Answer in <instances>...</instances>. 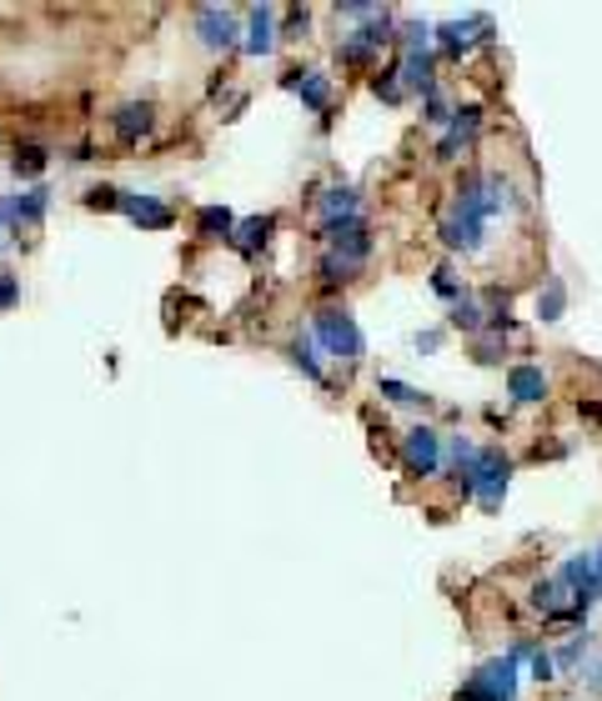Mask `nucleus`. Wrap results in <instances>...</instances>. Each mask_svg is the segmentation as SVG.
Wrapping results in <instances>:
<instances>
[{
	"label": "nucleus",
	"mask_w": 602,
	"mask_h": 701,
	"mask_svg": "<svg viewBox=\"0 0 602 701\" xmlns=\"http://www.w3.org/2000/svg\"><path fill=\"white\" fill-rule=\"evenodd\" d=\"M477 130H482V106H457L452 110L447 136H442V146H437V161H457L472 140H477Z\"/></svg>",
	"instance_id": "nucleus-9"
},
{
	"label": "nucleus",
	"mask_w": 602,
	"mask_h": 701,
	"mask_svg": "<svg viewBox=\"0 0 602 701\" xmlns=\"http://www.w3.org/2000/svg\"><path fill=\"white\" fill-rule=\"evenodd\" d=\"M513 697H517V657L513 651L482 661L457 691V701H513Z\"/></svg>",
	"instance_id": "nucleus-3"
},
{
	"label": "nucleus",
	"mask_w": 602,
	"mask_h": 701,
	"mask_svg": "<svg viewBox=\"0 0 602 701\" xmlns=\"http://www.w3.org/2000/svg\"><path fill=\"white\" fill-rule=\"evenodd\" d=\"M372 91L387 100V106H397V100L406 96V91H402V81H397V71H382V76H372Z\"/></svg>",
	"instance_id": "nucleus-25"
},
{
	"label": "nucleus",
	"mask_w": 602,
	"mask_h": 701,
	"mask_svg": "<svg viewBox=\"0 0 602 701\" xmlns=\"http://www.w3.org/2000/svg\"><path fill=\"white\" fill-rule=\"evenodd\" d=\"M292 367H296V371H307V376L317 381V386L327 381V371H321V361H317V351H311L307 336H296V341H292Z\"/></svg>",
	"instance_id": "nucleus-22"
},
{
	"label": "nucleus",
	"mask_w": 602,
	"mask_h": 701,
	"mask_svg": "<svg viewBox=\"0 0 602 701\" xmlns=\"http://www.w3.org/2000/svg\"><path fill=\"white\" fill-rule=\"evenodd\" d=\"M507 476H513V461L503 452H477V466H472V501L482 511H497L507 497Z\"/></svg>",
	"instance_id": "nucleus-4"
},
{
	"label": "nucleus",
	"mask_w": 602,
	"mask_h": 701,
	"mask_svg": "<svg viewBox=\"0 0 602 701\" xmlns=\"http://www.w3.org/2000/svg\"><path fill=\"white\" fill-rule=\"evenodd\" d=\"M151 126H156V106H151V100H126V106L110 116V130H116L120 146H136L141 136H151Z\"/></svg>",
	"instance_id": "nucleus-11"
},
{
	"label": "nucleus",
	"mask_w": 602,
	"mask_h": 701,
	"mask_svg": "<svg viewBox=\"0 0 602 701\" xmlns=\"http://www.w3.org/2000/svg\"><path fill=\"white\" fill-rule=\"evenodd\" d=\"M503 191H507L503 176H467L457 201H452V216L442 221V246L462 251V256L482 251V231L503 211Z\"/></svg>",
	"instance_id": "nucleus-1"
},
{
	"label": "nucleus",
	"mask_w": 602,
	"mask_h": 701,
	"mask_svg": "<svg viewBox=\"0 0 602 701\" xmlns=\"http://www.w3.org/2000/svg\"><path fill=\"white\" fill-rule=\"evenodd\" d=\"M592 691H598V697H602V671H598V677H592Z\"/></svg>",
	"instance_id": "nucleus-36"
},
{
	"label": "nucleus",
	"mask_w": 602,
	"mask_h": 701,
	"mask_svg": "<svg viewBox=\"0 0 602 701\" xmlns=\"http://www.w3.org/2000/svg\"><path fill=\"white\" fill-rule=\"evenodd\" d=\"M452 326H457V331H472V336H477L482 326H487V316L477 311V301H467V296H462V301L452 306Z\"/></svg>",
	"instance_id": "nucleus-24"
},
{
	"label": "nucleus",
	"mask_w": 602,
	"mask_h": 701,
	"mask_svg": "<svg viewBox=\"0 0 602 701\" xmlns=\"http://www.w3.org/2000/svg\"><path fill=\"white\" fill-rule=\"evenodd\" d=\"M582 651H588V637H572L568 647L558 651V667H562V671H572V667H578V661H582Z\"/></svg>",
	"instance_id": "nucleus-30"
},
{
	"label": "nucleus",
	"mask_w": 602,
	"mask_h": 701,
	"mask_svg": "<svg viewBox=\"0 0 602 701\" xmlns=\"http://www.w3.org/2000/svg\"><path fill=\"white\" fill-rule=\"evenodd\" d=\"M562 311H568V286L552 276L548 286H542V296H537V316H542V321H562Z\"/></svg>",
	"instance_id": "nucleus-21"
},
{
	"label": "nucleus",
	"mask_w": 602,
	"mask_h": 701,
	"mask_svg": "<svg viewBox=\"0 0 602 701\" xmlns=\"http://www.w3.org/2000/svg\"><path fill=\"white\" fill-rule=\"evenodd\" d=\"M427 126H452V110H447V100L432 91L427 96Z\"/></svg>",
	"instance_id": "nucleus-31"
},
{
	"label": "nucleus",
	"mask_w": 602,
	"mask_h": 701,
	"mask_svg": "<svg viewBox=\"0 0 602 701\" xmlns=\"http://www.w3.org/2000/svg\"><path fill=\"white\" fill-rule=\"evenodd\" d=\"M432 291H437V296H447L452 306L462 301V286H457V280H452V270H447V266H442V270H432Z\"/></svg>",
	"instance_id": "nucleus-27"
},
{
	"label": "nucleus",
	"mask_w": 602,
	"mask_h": 701,
	"mask_svg": "<svg viewBox=\"0 0 602 701\" xmlns=\"http://www.w3.org/2000/svg\"><path fill=\"white\" fill-rule=\"evenodd\" d=\"M272 231H276V216H252V221H241V226L231 231V246H236L241 256H256Z\"/></svg>",
	"instance_id": "nucleus-18"
},
{
	"label": "nucleus",
	"mask_w": 602,
	"mask_h": 701,
	"mask_svg": "<svg viewBox=\"0 0 602 701\" xmlns=\"http://www.w3.org/2000/svg\"><path fill=\"white\" fill-rule=\"evenodd\" d=\"M397 81H402V91H416V96L427 100L432 91H437V81H432V55L427 51H406Z\"/></svg>",
	"instance_id": "nucleus-16"
},
{
	"label": "nucleus",
	"mask_w": 602,
	"mask_h": 701,
	"mask_svg": "<svg viewBox=\"0 0 602 701\" xmlns=\"http://www.w3.org/2000/svg\"><path fill=\"white\" fill-rule=\"evenodd\" d=\"M15 301H21V280H15V276H0V311H11Z\"/></svg>",
	"instance_id": "nucleus-32"
},
{
	"label": "nucleus",
	"mask_w": 602,
	"mask_h": 701,
	"mask_svg": "<svg viewBox=\"0 0 602 701\" xmlns=\"http://www.w3.org/2000/svg\"><path fill=\"white\" fill-rule=\"evenodd\" d=\"M582 416H592V421H602V401H592V406H582Z\"/></svg>",
	"instance_id": "nucleus-35"
},
{
	"label": "nucleus",
	"mask_w": 602,
	"mask_h": 701,
	"mask_svg": "<svg viewBox=\"0 0 602 701\" xmlns=\"http://www.w3.org/2000/svg\"><path fill=\"white\" fill-rule=\"evenodd\" d=\"M282 86L296 91V96L307 100L317 116H327V110H331V76H321V71H286Z\"/></svg>",
	"instance_id": "nucleus-12"
},
{
	"label": "nucleus",
	"mask_w": 602,
	"mask_h": 701,
	"mask_svg": "<svg viewBox=\"0 0 602 701\" xmlns=\"http://www.w3.org/2000/svg\"><path fill=\"white\" fill-rule=\"evenodd\" d=\"M0 211H6V221H15V226H41V216L51 211V191H45V185H25V191L11 195Z\"/></svg>",
	"instance_id": "nucleus-13"
},
{
	"label": "nucleus",
	"mask_w": 602,
	"mask_h": 701,
	"mask_svg": "<svg viewBox=\"0 0 602 701\" xmlns=\"http://www.w3.org/2000/svg\"><path fill=\"white\" fill-rule=\"evenodd\" d=\"M377 391H382V396L392 401V406H416V401H427V396H422V391H416V386H406V381H392V376H382V381H377Z\"/></svg>",
	"instance_id": "nucleus-23"
},
{
	"label": "nucleus",
	"mask_w": 602,
	"mask_h": 701,
	"mask_svg": "<svg viewBox=\"0 0 602 701\" xmlns=\"http://www.w3.org/2000/svg\"><path fill=\"white\" fill-rule=\"evenodd\" d=\"M527 657H532V681H552V671H558V661H552L548 651H542V647H532V651H527Z\"/></svg>",
	"instance_id": "nucleus-28"
},
{
	"label": "nucleus",
	"mask_w": 602,
	"mask_h": 701,
	"mask_svg": "<svg viewBox=\"0 0 602 701\" xmlns=\"http://www.w3.org/2000/svg\"><path fill=\"white\" fill-rule=\"evenodd\" d=\"M86 205L91 211H120V191L116 185H96V191H86Z\"/></svg>",
	"instance_id": "nucleus-26"
},
{
	"label": "nucleus",
	"mask_w": 602,
	"mask_h": 701,
	"mask_svg": "<svg viewBox=\"0 0 602 701\" xmlns=\"http://www.w3.org/2000/svg\"><path fill=\"white\" fill-rule=\"evenodd\" d=\"M231 231H236V216H231L226 205H201V211H197V236L231 241Z\"/></svg>",
	"instance_id": "nucleus-19"
},
{
	"label": "nucleus",
	"mask_w": 602,
	"mask_h": 701,
	"mask_svg": "<svg viewBox=\"0 0 602 701\" xmlns=\"http://www.w3.org/2000/svg\"><path fill=\"white\" fill-rule=\"evenodd\" d=\"M45 166H51V151H45V146H35V140H25V146H15V156H11V171L21 176V181H31V176H41Z\"/></svg>",
	"instance_id": "nucleus-20"
},
{
	"label": "nucleus",
	"mask_w": 602,
	"mask_h": 701,
	"mask_svg": "<svg viewBox=\"0 0 602 701\" xmlns=\"http://www.w3.org/2000/svg\"><path fill=\"white\" fill-rule=\"evenodd\" d=\"M387 6H361V0H351V6H337V15H347V21H377Z\"/></svg>",
	"instance_id": "nucleus-29"
},
{
	"label": "nucleus",
	"mask_w": 602,
	"mask_h": 701,
	"mask_svg": "<svg viewBox=\"0 0 602 701\" xmlns=\"http://www.w3.org/2000/svg\"><path fill=\"white\" fill-rule=\"evenodd\" d=\"M392 25H397V11H382V15H377V21H367V25H361V31L341 35V45H337L341 65H372V55L382 51L387 41H392Z\"/></svg>",
	"instance_id": "nucleus-5"
},
{
	"label": "nucleus",
	"mask_w": 602,
	"mask_h": 701,
	"mask_svg": "<svg viewBox=\"0 0 602 701\" xmlns=\"http://www.w3.org/2000/svg\"><path fill=\"white\" fill-rule=\"evenodd\" d=\"M416 346H422V351H437V346H442V331H427V336H416Z\"/></svg>",
	"instance_id": "nucleus-33"
},
{
	"label": "nucleus",
	"mask_w": 602,
	"mask_h": 701,
	"mask_svg": "<svg viewBox=\"0 0 602 701\" xmlns=\"http://www.w3.org/2000/svg\"><path fill=\"white\" fill-rule=\"evenodd\" d=\"M120 211L136 221L141 231H171L176 216H171V205L156 201V195H136V191H120Z\"/></svg>",
	"instance_id": "nucleus-10"
},
{
	"label": "nucleus",
	"mask_w": 602,
	"mask_h": 701,
	"mask_svg": "<svg viewBox=\"0 0 602 701\" xmlns=\"http://www.w3.org/2000/svg\"><path fill=\"white\" fill-rule=\"evenodd\" d=\"M311 336H317V346L327 351V357L347 361V367H357V361L367 357L361 326L351 321V311H341V306H321V311L311 316Z\"/></svg>",
	"instance_id": "nucleus-2"
},
{
	"label": "nucleus",
	"mask_w": 602,
	"mask_h": 701,
	"mask_svg": "<svg viewBox=\"0 0 602 701\" xmlns=\"http://www.w3.org/2000/svg\"><path fill=\"white\" fill-rule=\"evenodd\" d=\"M317 211H321V226H331V221H357L361 216L357 185H331V191L317 201Z\"/></svg>",
	"instance_id": "nucleus-17"
},
{
	"label": "nucleus",
	"mask_w": 602,
	"mask_h": 701,
	"mask_svg": "<svg viewBox=\"0 0 602 701\" xmlns=\"http://www.w3.org/2000/svg\"><path fill=\"white\" fill-rule=\"evenodd\" d=\"M592 576H598V592H602V546L592 551Z\"/></svg>",
	"instance_id": "nucleus-34"
},
{
	"label": "nucleus",
	"mask_w": 602,
	"mask_h": 701,
	"mask_svg": "<svg viewBox=\"0 0 602 701\" xmlns=\"http://www.w3.org/2000/svg\"><path fill=\"white\" fill-rule=\"evenodd\" d=\"M477 41H493V15H472V21H447L437 31V45L452 55V61H462V55L477 51Z\"/></svg>",
	"instance_id": "nucleus-7"
},
{
	"label": "nucleus",
	"mask_w": 602,
	"mask_h": 701,
	"mask_svg": "<svg viewBox=\"0 0 602 701\" xmlns=\"http://www.w3.org/2000/svg\"><path fill=\"white\" fill-rule=\"evenodd\" d=\"M236 15L226 11V6H197V41L207 45V51H231L236 45Z\"/></svg>",
	"instance_id": "nucleus-8"
},
{
	"label": "nucleus",
	"mask_w": 602,
	"mask_h": 701,
	"mask_svg": "<svg viewBox=\"0 0 602 701\" xmlns=\"http://www.w3.org/2000/svg\"><path fill=\"white\" fill-rule=\"evenodd\" d=\"M402 466L412 476H437L442 466V432L437 426H412L402 436Z\"/></svg>",
	"instance_id": "nucleus-6"
},
{
	"label": "nucleus",
	"mask_w": 602,
	"mask_h": 701,
	"mask_svg": "<svg viewBox=\"0 0 602 701\" xmlns=\"http://www.w3.org/2000/svg\"><path fill=\"white\" fill-rule=\"evenodd\" d=\"M507 396L517 406H537V401H548V371L542 367H513L507 371Z\"/></svg>",
	"instance_id": "nucleus-14"
},
{
	"label": "nucleus",
	"mask_w": 602,
	"mask_h": 701,
	"mask_svg": "<svg viewBox=\"0 0 602 701\" xmlns=\"http://www.w3.org/2000/svg\"><path fill=\"white\" fill-rule=\"evenodd\" d=\"M276 6H252V15H246V51L252 55H272L276 51Z\"/></svg>",
	"instance_id": "nucleus-15"
}]
</instances>
